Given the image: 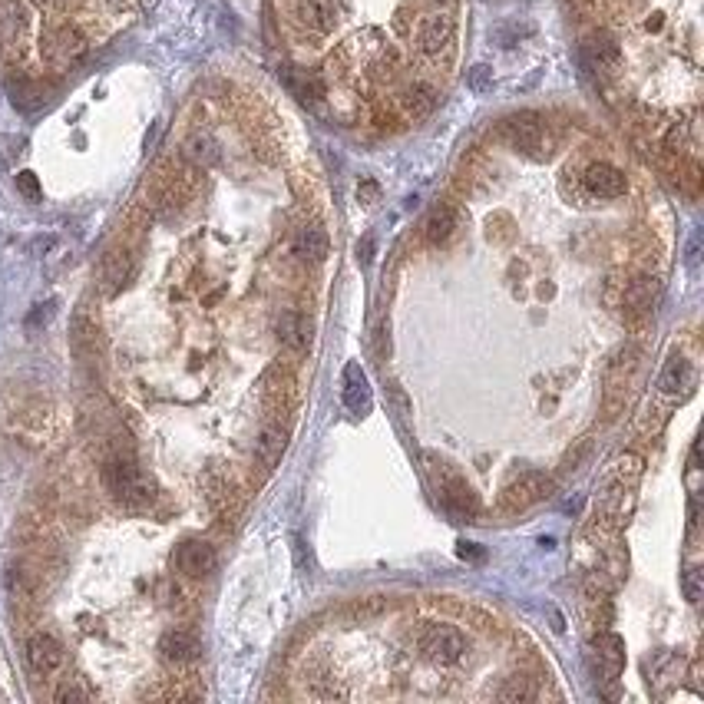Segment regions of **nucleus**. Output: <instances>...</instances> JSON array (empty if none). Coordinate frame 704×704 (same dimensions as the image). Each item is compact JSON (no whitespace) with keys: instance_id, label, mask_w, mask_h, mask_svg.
<instances>
[{"instance_id":"obj_1","label":"nucleus","mask_w":704,"mask_h":704,"mask_svg":"<svg viewBox=\"0 0 704 704\" xmlns=\"http://www.w3.org/2000/svg\"><path fill=\"white\" fill-rule=\"evenodd\" d=\"M103 483L106 490L113 493V500H119L129 509H143L156 500V483L149 480L136 460L129 457H113L106 460L103 467Z\"/></svg>"},{"instance_id":"obj_2","label":"nucleus","mask_w":704,"mask_h":704,"mask_svg":"<svg viewBox=\"0 0 704 704\" xmlns=\"http://www.w3.org/2000/svg\"><path fill=\"white\" fill-rule=\"evenodd\" d=\"M424 460L430 463L433 483H437V490H440V496H443V506H447V513L457 516V519H476V516H480V496L470 490L467 480L453 473L447 463L437 460L433 453H427Z\"/></svg>"},{"instance_id":"obj_3","label":"nucleus","mask_w":704,"mask_h":704,"mask_svg":"<svg viewBox=\"0 0 704 704\" xmlns=\"http://www.w3.org/2000/svg\"><path fill=\"white\" fill-rule=\"evenodd\" d=\"M420 652L430 665H440V668H450L463 662V655H467V638L457 625H427L424 632H420Z\"/></svg>"},{"instance_id":"obj_4","label":"nucleus","mask_w":704,"mask_h":704,"mask_svg":"<svg viewBox=\"0 0 704 704\" xmlns=\"http://www.w3.org/2000/svg\"><path fill=\"white\" fill-rule=\"evenodd\" d=\"M549 493H552V480H549V476L539 473V470H526V473H519L513 483H506L503 506L509 509V513H523V509L543 503Z\"/></svg>"},{"instance_id":"obj_5","label":"nucleus","mask_w":704,"mask_h":704,"mask_svg":"<svg viewBox=\"0 0 704 704\" xmlns=\"http://www.w3.org/2000/svg\"><path fill=\"white\" fill-rule=\"evenodd\" d=\"M503 136L509 139V146L519 149L526 156H536L543 149V136H546V126H543V116L533 113V110H523V113H513L509 119H503Z\"/></svg>"},{"instance_id":"obj_6","label":"nucleus","mask_w":704,"mask_h":704,"mask_svg":"<svg viewBox=\"0 0 704 704\" xmlns=\"http://www.w3.org/2000/svg\"><path fill=\"white\" fill-rule=\"evenodd\" d=\"M156 652L159 658L166 665H192L199 658L202 652V645H199V638L189 632V628H166V632L159 635V645H156Z\"/></svg>"},{"instance_id":"obj_7","label":"nucleus","mask_w":704,"mask_h":704,"mask_svg":"<svg viewBox=\"0 0 704 704\" xmlns=\"http://www.w3.org/2000/svg\"><path fill=\"white\" fill-rule=\"evenodd\" d=\"M63 658H67V652H63V645L50 632H37L27 638V662L37 675H43V678L57 675V671L63 668Z\"/></svg>"},{"instance_id":"obj_8","label":"nucleus","mask_w":704,"mask_h":704,"mask_svg":"<svg viewBox=\"0 0 704 704\" xmlns=\"http://www.w3.org/2000/svg\"><path fill=\"white\" fill-rule=\"evenodd\" d=\"M215 549L205 543V539H186L176 549V569L186 579H205L209 572H215Z\"/></svg>"},{"instance_id":"obj_9","label":"nucleus","mask_w":704,"mask_h":704,"mask_svg":"<svg viewBox=\"0 0 704 704\" xmlns=\"http://www.w3.org/2000/svg\"><path fill=\"white\" fill-rule=\"evenodd\" d=\"M262 397L265 404L275 410V414H285L291 407V400H295V377L285 364H272L262 377Z\"/></svg>"},{"instance_id":"obj_10","label":"nucleus","mask_w":704,"mask_h":704,"mask_svg":"<svg viewBox=\"0 0 704 704\" xmlns=\"http://www.w3.org/2000/svg\"><path fill=\"white\" fill-rule=\"evenodd\" d=\"M582 182H586V189L599 199H619V196H625V186H628L622 169L609 166V162H592V166L586 169V176H582Z\"/></svg>"},{"instance_id":"obj_11","label":"nucleus","mask_w":704,"mask_h":704,"mask_svg":"<svg viewBox=\"0 0 704 704\" xmlns=\"http://www.w3.org/2000/svg\"><path fill=\"white\" fill-rule=\"evenodd\" d=\"M582 50H586V60L592 63V70H599V73L619 70L622 50H619V43H615V37L609 34V30H595V34H589L586 47Z\"/></svg>"},{"instance_id":"obj_12","label":"nucleus","mask_w":704,"mask_h":704,"mask_svg":"<svg viewBox=\"0 0 704 704\" xmlns=\"http://www.w3.org/2000/svg\"><path fill=\"white\" fill-rule=\"evenodd\" d=\"M658 298V278L652 275H638L632 281H625L622 285V298L619 305L628 311V314H648Z\"/></svg>"},{"instance_id":"obj_13","label":"nucleus","mask_w":704,"mask_h":704,"mask_svg":"<svg viewBox=\"0 0 704 704\" xmlns=\"http://www.w3.org/2000/svg\"><path fill=\"white\" fill-rule=\"evenodd\" d=\"M453 17L450 14H433L424 20V27H420V47H424L427 57H440L443 50H450L453 43Z\"/></svg>"},{"instance_id":"obj_14","label":"nucleus","mask_w":704,"mask_h":704,"mask_svg":"<svg viewBox=\"0 0 704 704\" xmlns=\"http://www.w3.org/2000/svg\"><path fill=\"white\" fill-rule=\"evenodd\" d=\"M285 447H288V430L281 427L278 420H268L262 433H258V443H255V453H258V460H262V467L275 470Z\"/></svg>"},{"instance_id":"obj_15","label":"nucleus","mask_w":704,"mask_h":704,"mask_svg":"<svg viewBox=\"0 0 704 704\" xmlns=\"http://www.w3.org/2000/svg\"><path fill=\"white\" fill-rule=\"evenodd\" d=\"M691 387H695V367H691V361H685L681 354H671L665 371H662V394L685 397V394H691Z\"/></svg>"},{"instance_id":"obj_16","label":"nucleus","mask_w":704,"mask_h":704,"mask_svg":"<svg viewBox=\"0 0 704 704\" xmlns=\"http://www.w3.org/2000/svg\"><path fill=\"white\" fill-rule=\"evenodd\" d=\"M295 14H298V24L308 27L311 34H331V27H334V4L331 0H298Z\"/></svg>"},{"instance_id":"obj_17","label":"nucleus","mask_w":704,"mask_h":704,"mask_svg":"<svg viewBox=\"0 0 704 704\" xmlns=\"http://www.w3.org/2000/svg\"><path fill=\"white\" fill-rule=\"evenodd\" d=\"M453 229H457V209L447 205V202L433 205L430 215H427V222H424V238H427V242L433 248H440L443 242H450Z\"/></svg>"},{"instance_id":"obj_18","label":"nucleus","mask_w":704,"mask_h":704,"mask_svg":"<svg viewBox=\"0 0 704 704\" xmlns=\"http://www.w3.org/2000/svg\"><path fill=\"white\" fill-rule=\"evenodd\" d=\"M635 367H638V351L628 344V348H622L619 354H615V361L609 367V391H605V400H609V407H612V400L625 394V387L628 381H632V374H635Z\"/></svg>"},{"instance_id":"obj_19","label":"nucleus","mask_w":704,"mask_h":704,"mask_svg":"<svg viewBox=\"0 0 704 704\" xmlns=\"http://www.w3.org/2000/svg\"><path fill=\"white\" fill-rule=\"evenodd\" d=\"M295 255L308 265L324 262V258H328V232H324L321 225H305V229L295 235Z\"/></svg>"},{"instance_id":"obj_20","label":"nucleus","mask_w":704,"mask_h":704,"mask_svg":"<svg viewBox=\"0 0 704 704\" xmlns=\"http://www.w3.org/2000/svg\"><path fill=\"white\" fill-rule=\"evenodd\" d=\"M344 407L351 414H364L371 407V387H367V377L357 364L344 367Z\"/></svg>"},{"instance_id":"obj_21","label":"nucleus","mask_w":704,"mask_h":704,"mask_svg":"<svg viewBox=\"0 0 704 704\" xmlns=\"http://www.w3.org/2000/svg\"><path fill=\"white\" fill-rule=\"evenodd\" d=\"M275 331H278V341L285 344V348L301 351V348L308 344V324H305V318H301V314H295V311H281Z\"/></svg>"},{"instance_id":"obj_22","label":"nucleus","mask_w":704,"mask_h":704,"mask_svg":"<svg viewBox=\"0 0 704 704\" xmlns=\"http://www.w3.org/2000/svg\"><path fill=\"white\" fill-rule=\"evenodd\" d=\"M433 103H437V93L424 83L407 86L404 96H400V110H404V116H410V119H424L433 110Z\"/></svg>"},{"instance_id":"obj_23","label":"nucleus","mask_w":704,"mask_h":704,"mask_svg":"<svg viewBox=\"0 0 704 704\" xmlns=\"http://www.w3.org/2000/svg\"><path fill=\"white\" fill-rule=\"evenodd\" d=\"M595 652H599V662L609 671V678H615L625 665V642L619 635H599L595 638Z\"/></svg>"},{"instance_id":"obj_24","label":"nucleus","mask_w":704,"mask_h":704,"mask_svg":"<svg viewBox=\"0 0 704 704\" xmlns=\"http://www.w3.org/2000/svg\"><path fill=\"white\" fill-rule=\"evenodd\" d=\"M642 470H645V463H642V457H638V453H625V457H619L615 460V486H619V490H632V486L638 483V476H642Z\"/></svg>"},{"instance_id":"obj_25","label":"nucleus","mask_w":704,"mask_h":704,"mask_svg":"<svg viewBox=\"0 0 704 704\" xmlns=\"http://www.w3.org/2000/svg\"><path fill=\"white\" fill-rule=\"evenodd\" d=\"M291 90H295L298 100L318 103L324 96V83H321V77H314V73H298V77H291Z\"/></svg>"},{"instance_id":"obj_26","label":"nucleus","mask_w":704,"mask_h":704,"mask_svg":"<svg viewBox=\"0 0 704 704\" xmlns=\"http://www.w3.org/2000/svg\"><path fill=\"white\" fill-rule=\"evenodd\" d=\"M496 698H500V701H533L536 698V688L529 685V678L513 675L500 691H496Z\"/></svg>"},{"instance_id":"obj_27","label":"nucleus","mask_w":704,"mask_h":704,"mask_svg":"<svg viewBox=\"0 0 704 704\" xmlns=\"http://www.w3.org/2000/svg\"><path fill=\"white\" fill-rule=\"evenodd\" d=\"M681 586H685L688 602L698 605V602L704 599V572H701V569H688V572H685V582H681Z\"/></svg>"},{"instance_id":"obj_28","label":"nucleus","mask_w":704,"mask_h":704,"mask_svg":"<svg viewBox=\"0 0 704 704\" xmlns=\"http://www.w3.org/2000/svg\"><path fill=\"white\" fill-rule=\"evenodd\" d=\"M53 701H90V691H83L77 681H67V685L53 691Z\"/></svg>"},{"instance_id":"obj_29","label":"nucleus","mask_w":704,"mask_h":704,"mask_svg":"<svg viewBox=\"0 0 704 704\" xmlns=\"http://www.w3.org/2000/svg\"><path fill=\"white\" fill-rule=\"evenodd\" d=\"M470 86L476 93H486L493 86V70L490 67H473L470 70Z\"/></svg>"},{"instance_id":"obj_30","label":"nucleus","mask_w":704,"mask_h":704,"mask_svg":"<svg viewBox=\"0 0 704 704\" xmlns=\"http://www.w3.org/2000/svg\"><path fill=\"white\" fill-rule=\"evenodd\" d=\"M17 189L24 192L30 202L40 199V186H37V176H34V172H20V176H17Z\"/></svg>"},{"instance_id":"obj_31","label":"nucleus","mask_w":704,"mask_h":704,"mask_svg":"<svg viewBox=\"0 0 704 704\" xmlns=\"http://www.w3.org/2000/svg\"><path fill=\"white\" fill-rule=\"evenodd\" d=\"M457 556H460V559H470V562H483V559H486V552H483L480 546H476V543H460Z\"/></svg>"},{"instance_id":"obj_32","label":"nucleus","mask_w":704,"mask_h":704,"mask_svg":"<svg viewBox=\"0 0 704 704\" xmlns=\"http://www.w3.org/2000/svg\"><path fill=\"white\" fill-rule=\"evenodd\" d=\"M357 199H361V202H367V205H371V202L377 199V186H374V182H364V186H361V189H357Z\"/></svg>"},{"instance_id":"obj_33","label":"nucleus","mask_w":704,"mask_h":704,"mask_svg":"<svg viewBox=\"0 0 704 704\" xmlns=\"http://www.w3.org/2000/svg\"><path fill=\"white\" fill-rule=\"evenodd\" d=\"M391 397H394V410H397V417H407V397L397 391V384L391 387Z\"/></svg>"},{"instance_id":"obj_34","label":"nucleus","mask_w":704,"mask_h":704,"mask_svg":"<svg viewBox=\"0 0 704 704\" xmlns=\"http://www.w3.org/2000/svg\"><path fill=\"white\" fill-rule=\"evenodd\" d=\"M371 238H364V245H357V258H361V262L367 265V262H371Z\"/></svg>"}]
</instances>
